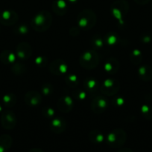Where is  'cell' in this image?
I'll return each instance as SVG.
<instances>
[{"label": "cell", "instance_id": "cell-6", "mask_svg": "<svg viewBox=\"0 0 152 152\" xmlns=\"http://www.w3.org/2000/svg\"><path fill=\"white\" fill-rule=\"evenodd\" d=\"M128 8H129V6L126 1L123 0H119V1H115L112 4L111 13L116 19H121L125 16Z\"/></svg>", "mask_w": 152, "mask_h": 152}, {"label": "cell", "instance_id": "cell-18", "mask_svg": "<svg viewBox=\"0 0 152 152\" xmlns=\"http://www.w3.org/2000/svg\"><path fill=\"white\" fill-rule=\"evenodd\" d=\"M11 137L8 135L0 137V152H4L10 148L11 145Z\"/></svg>", "mask_w": 152, "mask_h": 152}, {"label": "cell", "instance_id": "cell-3", "mask_svg": "<svg viewBox=\"0 0 152 152\" xmlns=\"http://www.w3.org/2000/svg\"><path fill=\"white\" fill-rule=\"evenodd\" d=\"M96 22L95 13L91 10H84L80 12L77 17V24L83 30H90Z\"/></svg>", "mask_w": 152, "mask_h": 152}, {"label": "cell", "instance_id": "cell-30", "mask_svg": "<svg viewBox=\"0 0 152 152\" xmlns=\"http://www.w3.org/2000/svg\"><path fill=\"white\" fill-rule=\"evenodd\" d=\"M93 43L94 45H95V47L97 48H102L104 44L105 43V42L101 38H98V39H93Z\"/></svg>", "mask_w": 152, "mask_h": 152}, {"label": "cell", "instance_id": "cell-4", "mask_svg": "<svg viewBox=\"0 0 152 152\" xmlns=\"http://www.w3.org/2000/svg\"><path fill=\"white\" fill-rule=\"evenodd\" d=\"M126 133L122 129H115L112 131L106 137L107 144L112 148H119L126 141Z\"/></svg>", "mask_w": 152, "mask_h": 152}, {"label": "cell", "instance_id": "cell-28", "mask_svg": "<svg viewBox=\"0 0 152 152\" xmlns=\"http://www.w3.org/2000/svg\"><path fill=\"white\" fill-rule=\"evenodd\" d=\"M53 91V87L49 84H45L42 87V93L44 95H49Z\"/></svg>", "mask_w": 152, "mask_h": 152}, {"label": "cell", "instance_id": "cell-22", "mask_svg": "<svg viewBox=\"0 0 152 152\" xmlns=\"http://www.w3.org/2000/svg\"><path fill=\"white\" fill-rule=\"evenodd\" d=\"M84 88L89 92H93L98 88V83L93 79H86L84 81Z\"/></svg>", "mask_w": 152, "mask_h": 152}, {"label": "cell", "instance_id": "cell-29", "mask_svg": "<svg viewBox=\"0 0 152 152\" xmlns=\"http://www.w3.org/2000/svg\"><path fill=\"white\" fill-rule=\"evenodd\" d=\"M35 62L37 65H39L40 67H43L46 65V62H47V60L45 58L39 56V57H37V59H35Z\"/></svg>", "mask_w": 152, "mask_h": 152}, {"label": "cell", "instance_id": "cell-10", "mask_svg": "<svg viewBox=\"0 0 152 152\" xmlns=\"http://www.w3.org/2000/svg\"><path fill=\"white\" fill-rule=\"evenodd\" d=\"M32 53V48L28 43L22 42L16 48V56L22 59H29Z\"/></svg>", "mask_w": 152, "mask_h": 152}, {"label": "cell", "instance_id": "cell-27", "mask_svg": "<svg viewBox=\"0 0 152 152\" xmlns=\"http://www.w3.org/2000/svg\"><path fill=\"white\" fill-rule=\"evenodd\" d=\"M43 114L44 117H47V118H53L54 114H55V111L52 108L46 107V108L43 109Z\"/></svg>", "mask_w": 152, "mask_h": 152}, {"label": "cell", "instance_id": "cell-34", "mask_svg": "<svg viewBox=\"0 0 152 152\" xmlns=\"http://www.w3.org/2000/svg\"><path fill=\"white\" fill-rule=\"evenodd\" d=\"M119 152H131V151L128 149H124V150H122V151H119Z\"/></svg>", "mask_w": 152, "mask_h": 152}, {"label": "cell", "instance_id": "cell-31", "mask_svg": "<svg viewBox=\"0 0 152 152\" xmlns=\"http://www.w3.org/2000/svg\"><path fill=\"white\" fill-rule=\"evenodd\" d=\"M18 29L19 30V33H20V34H25L28 32V28L25 26H24V25H22V26H20L19 28H18Z\"/></svg>", "mask_w": 152, "mask_h": 152}, {"label": "cell", "instance_id": "cell-15", "mask_svg": "<svg viewBox=\"0 0 152 152\" xmlns=\"http://www.w3.org/2000/svg\"><path fill=\"white\" fill-rule=\"evenodd\" d=\"M52 9L56 14L63 16L67 10L66 3L64 1V0H56L52 4Z\"/></svg>", "mask_w": 152, "mask_h": 152}, {"label": "cell", "instance_id": "cell-21", "mask_svg": "<svg viewBox=\"0 0 152 152\" xmlns=\"http://www.w3.org/2000/svg\"><path fill=\"white\" fill-rule=\"evenodd\" d=\"M89 137L90 139V140L93 142H101L104 140V137L99 131H92V132L89 133Z\"/></svg>", "mask_w": 152, "mask_h": 152}, {"label": "cell", "instance_id": "cell-23", "mask_svg": "<svg viewBox=\"0 0 152 152\" xmlns=\"http://www.w3.org/2000/svg\"><path fill=\"white\" fill-rule=\"evenodd\" d=\"M65 80L67 86L71 88H75L78 85V80H77V76L74 75V74L66 75Z\"/></svg>", "mask_w": 152, "mask_h": 152}, {"label": "cell", "instance_id": "cell-2", "mask_svg": "<svg viewBox=\"0 0 152 152\" xmlns=\"http://www.w3.org/2000/svg\"><path fill=\"white\" fill-rule=\"evenodd\" d=\"M79 62L84 69L92 70L98 66L99 63V56L94 50H88L80 55Z\"/></svg>", "mask_w": 152, "mask_h": 152}, {"label": "cell", "instance_id": "cell-25", "mask_svg": "<svg viewBox=\"0 0 152 152\" xmlns=\"http://www.w3.org/2000/svg\"><path fill=\"white\" fill-rule=\"evenodd\" d=\"M118 41V37L117 36L115 35L114 34H110L107 35V37H105V44L107 45H113L116 42H117Z\"/></svg>", "mask_w": 152, "mask_h": 152}, {"label": "cell", "instance_id": "cell-33", "mask_svg": "<svg viewBox=\"0 0 152 152\" xmlns=\"http://www.w3.org/2000/svg\"><path fill=\"white\" fill-rule=\"evenodd\" d=\"M30 152H43V151L40 149H37V148H35V149L31 150Z\"/></svg>", "mask_w": 152, "mask_h": 152}, {"label": "cell", "instance_id": "cell-17", "mask_svg": "<svg viewBox=\"0 0 152 152\" xmlns=\"http://www.w3.org/2000/svg\"><path fill=\"white\" fill-rule=\"evenodd\" d=\"M119 69V62L115 58H110L104 64V70L109 74H115Z\"/></svg>", "mask_w": 152, "mask_h": 152}, {"label": "cell", "instance_id": "cell-5", "mask_svg": "<svg viewBox=\"0 0 152 152\" xmlns=\"http://www.w3.org/2000/svg\"><path fill=\"white\" fill-rule=\"evenodd\" d=\"M120 84L119 81L113 79H107L104 80V83L100 87L101 93L107 96H112V95L116 94L119 90Z\"/></svg>", "mask_w": 152, "mask_h": 152}, {"label": "cell", "instance_id": "cell-1", "mask_svg": "<svg viewBox=\"0 0 152 152\" xmlns=\"http://www.w3.org/2000/svg\"><path fill=\"white\" fill-rule=\"evenodd\" d=\"M52 22L50 13L46 10L37 13L31 20V28L37 32H44L49 28Z\"/></svg>", "mask_w": 152, "mask_h": 152}, {"label": "cell", "instance_id": "cell-24", "mask_svg": "<svg viewBox=\"0 0 152 152\" xmlns=\"http://www.w3.org/2000/svg\"><path fill=\"white\" fill-rule=\"evenodd\" d=\"M3 102L7 107H12L16 102V97L13 94H8L4 96Z\"/></svg>", "mask_w": 152, "mask_h": 152}, {"label": "cell", "instance_id": "cell-20", "mask_svg": "<svg viewBox=\"0 0 152 152\" xmlns=\"http://www.w3.org/2000/svg\"><path fill=\"white\" fill-rule=\"evenodd\" d=\"M142 59V55L141 51L139 50L135 49L131 52V55H130V60L134 65L139 64Z\"/></svg>", "mask_w": 152, "mask_h": 152}, {"label": "cell", "instance_id": "cell-26", "mask_svg": "<svg viewBox=\"0 0 152 152\" xmlns=\"http://www.w3.org/2000/svg\"><path fill=\"white\" fill-rule=\"evenodd\" d=\"M141 111L145 118H152V108L151 107H150L149 105H142V107L141 108Z\"/></svg>", "mask_w": 152, "mask_h": 152}, {"label": "cell", "instance_id": "cell-9", "mask_svg": "<svg viewBox=\"0 0 152 152\" xmlns=\"http://www.w3.org/2000/svg\"><path fill=\"white\" fill-rule=\"evenodd\" d=\"M107 107V102L105 98L102 96H96L94 98L91 103V108L93 112L96 114H100V113L104 112Z\"/></svg>", "mask_w": 152, "mask_h": 152}, {"label": "cell", "instance_id": "cell-19", "mask_svg": "<svg viewBox=\"0 0 152 152\" xmlns=\"http://www.w3.org/2000/svg\"><path fill=\"white\" fill-rule=\"evenodd\" d=\"M16 59V56L11 51H4L1 54V62L5 64H11Z\"/></svg>", "mask_w": 152, "mask_h": 152}, {"label": "cell", "instance_id": "cell-13", "mask_svg": "<svg viewBox=\"0 0 152 152\" xmlns=\"http://www.w3.org/2000/svg\"><path fill=\"white\" fill-rule=\"evenodd\" d=\"M25 101L27 105L30 106H37L42 101V96L37 91H29L25 94Z\"/></svg>", "mask_w": 152, "mask_h": 152}, {"label": "cell", "instance_id": "cell-14", "mask_svg": "<svg viewBox=\"0 0 152 152\" xmlns=\"http://www.w3.org/2000/svg\"><path fill=\"white\" fill-rule=\"evenodd\" d=\"M66 122L61 117H56L53 118L52 123H51V129L52 132L55 133H61L63 132L66 129Z\"/></svg>", "mask_w": 152, "mask_h": 152}, {"label": "cell", "instance_id": "cell-35", "mask_svg": "<svg viewBox=\"0 0 152 152\" xmlns=\"http://www.w3.org/2000/svg\"><path fill=\"white\" fill-rule=\"evenodd\" d=\"M69 1L70 2H72V3H74V2H76L77 0H69Z\"/></svg>", "mask_w": 152, "mask_h": 152}, {"label": "cell", "instance_id": "cell-8", "mask_svg": "<svg viewBox=\"0 0 152 152\" xmlns=\"http://www.w3.org/2000/svg\"><path fill=\"white\" fill-rule=\"evenodd\" d=\"M1 126L7 130H11L16 124V118L15 114L12 111H4L1 115Z\"/></svg>", "mask_w": 152, "mask_h": 152}, {"label": "cell", "instance_id": "cell-7", "mask_svg": "<svg viewBox=\"0 0 152 152\" xmlns=\"http://www.w3.org/2000/svg\"><path fill=\"white\" fill-rule=\"evenodd\" d=\"M51 72L56 76L66 75L68 71V65L62 59H55L52 62L49 67Z\"/></svg>", "mask_w": 152, "mask_h": 152}, {"label": "cell", "instance_id": "cell-12", "mask_svg": "<svg viewBox=\"0 0 152 152\" xmlns=\"http://www.w3.org/2000/svg\"><path fill=\"white\" fill-rule=\"evenodd\" d=\"M18 20V16L13 10H6L0 16V22L5 25H12Z\"/></svg>", "mask_w": 152, "mask_h": 152}, {"label": "cell", "instance_id": "cell-11", "mask_svg": "<svg viewBox=\"0 0 152 152\" xmlns=\"http://www.w3.org/2000/svg\"><path fill=\"white\" fill-rule=\"evenodd\" d=\"M73 100L69 96H63L58 102V108L62 112H69L73 108Z\"/></svg>", "mask_w": 152, "mask_h": 152}, {"label": "cell", "instance_id": "cell-16", "mask_svg": "<svg viewBox=\"0 0 152 152\" xmlns=\"http://www.w3.org/2000/svg\"><path fill=\"white\" fill-rule=\"evenodd\" d=\"M139 78L145 82L149 81L152 78V69L149 65H142L138 71Z\"/></svg>", "mask_w": 152, "mask_h": 152}, {"label": "cell", "instance_id": "cell-32", "mask_svg": "<svg viewBox=\"0 0 152 152\" xmlns=\"http://www.w3.org/2000/svg\"><path fill=\"white\" fill-rule=\"evenodd\" d=\"M150 1V0H134V1H135L136 3H137V4H147L148 1Z\"/></svg>", "mask_w": 152, "mask_h": 152}]
</instances>
